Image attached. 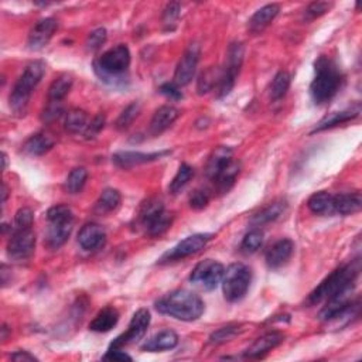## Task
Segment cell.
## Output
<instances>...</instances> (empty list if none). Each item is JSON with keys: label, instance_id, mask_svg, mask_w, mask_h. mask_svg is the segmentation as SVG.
Segmentation results:
<instances>
[{"label": "cell", "instance_id": "cell-50", "mask_svg": "<svg viewBox=\"0 0 362 362\" xmlns=\"http://www.w3.org/2000/svg\"><path fill=\"white\" fill-rule=\"evenodd\" d=\"M104 361H115V362H123V361H132V357L123 352L122 350H108V352L102 358Z\"/></svg>", "mask_w": 362, "mask_h": 362}, {"label": "cell", "instance_id": "cell-15", "mask_svg": "<svg viewBox=\"0 0 362 362\" xmlns=\"http://www.w3.org/2000/svg\"><path fill=\"white\" fill-rule=\"evenodd\" d=\"M58 29V21L54 17H45L36 23V26L29 33L27 45L32 51H38L50 43Z\"/></svg>", "mask_w": 362, "mask_h": 362}, {"label": "cell", "instance_id": "cell-9", "mask_svg": "<svg viewBox=\"0 0 362 362\" xmlns=\"http://www.w3.org/2000/svg\"><path fill=\"white\" fill-rule=\"evenodd\" d=\"M152 315L147 309H139L132 317L129 323V328L126 333L118 335L109 346V350H122L130 344H134L141 341L147 333V328L150 326Z\"/></svg>", "mask_w": 362, "mask_h": 362}, {"label": "cell", "instance_id": "cell-8", "mask_svg": "<svg viewBox=\"0 0 362 362\" xmlns=\"http://www.w3.org/2000/svg\"><path fill=\"white\" fill-rule=\"evenodd\" d=\"M243 62V44L242 43H231L228 51H226L225 67L222 68L221 82L217 88V98L222 99L231 94V90L235 86L237 78L241 73V67Z\"/></svg>", "mask_w": 362, "mask_h": 362}, {"label": "cell", "instance_id": "cell-13", "mask_svg": "<svg viewBox=\"0 0 362 362\" xmlns=\"http://www.w3.org/2000/svg\"><path fill=\"white\" fill-rule=\"evenodd\" d=\"M200 61V45L190 44L189 49L184 51L183 57L180 58L176 73H174V84L181 88L189 85L197 71V65Z\"/></svg>", "mask_w": 362, "mask_h": 362}, {"label": "cell", "instance_id": "cell-27", "mask_svg": "<svg viewBox=\"0 0 362 362\" xmlns=\"http://www.w3.org/2000/svg\"><path fill=\"white\" fill-rule=\"evenodd\" d=\"M362 208V197L359 191L343 193L334 195V214L352 215Z\"/></svg>", "mask_w": 362, "mask_h": 362}, {"label": "cell", "instance_id": "cell-10", "mask_svg": "<svg viewBox=\"0 0 362 362\" xmlns=\"http://www.w3.org/2000/svg\"><path fill=\"white\" fill-rule=\"evenodd\" d=\"M225 267L222 263L214 259L201 261L191 272L190 282L202 290H214L224 278Z\"/></svg>", "mask_w": 362, "mask_h": 362}, {"label": "cell", "instance_id": "cell-48", "mask_svg": "<svg viewBox=\"0 0 362 362\" xmlns=\"http://www.w3.org/2000/svg\"><path fill=\"white\" fill-rule=\"evenodd\" d=\"M105 122H106L105 115H102V113H99V115H97L93 121H90V122L88 123V126H86V129H85V132H84V136H85V138H86V139H93V138H95V136L104 129Z\"/></svg>", "mask_w": 362, "mask_h": 362}, {"label": "cell", "instance_id": "cell-47", "mask_svg": "<svg viewBox=\"0 0 362 362\" xmlns=\"http://www.w3.org/2000/svg\"><path fill=\"white\" fill-rule=\"evenodd\" d=\"M210 204V194L206 190H195L190 195V207L193 210H204Z\"/></svg>", "mask_w": 362, "mask_h": 362}, {"label": "cell", "instance_id": "cell-46", "mask_svg": "<svg viewBox=\"0 0 362 362\" xmlns=\"http://www.w3.org/2000/svg\"><path fill=\"white\" fill-rule=\"evenodd\" d=\"M62 102H47V106L44 108L41 113V121L44 123H51L62 115Z\"/></svg>", "mask_w": 362, "mask_h": 362}, {"label": "cell", "instance_id": "cell-30", "mask_svg": "<svg viewBox=\"0 0 362 362\" xmlns=\"http://www.w3.org/2000/svg\"><path fill=\"white\" fill-rule=\"evenodd\" d=\"M307 207L315 215H334V195L327 191L314 193L307 201Z\"/></svg>", "mask_w": 362, "mask_h": 362}, {"label": "cell", "instance_id": "cell-22", "mask_svg": "<svg viewBox=\"0 0 362 362\" xmlns=\"http://www.w3.org/2000/svg\"><path fill=\"white\" fill-rule=\"evenodd\" d=\"M56 146L54 136L49 132H38L32 134L30 138L23 145V152L27 156L38 157L45 153H49Z\"/></svg>", "mask_w": 362, "mask_h": 362}, {"label": "cell", "instance_id": "cell-52", "mask_svg": "<svg viewBox=\"0 0 362 362\" xmlns=\"http://www.w3.org/2000/svg\"><path fill=\"white\" fill-rule=\"evenodd\" d=\"M8 195H9L8 186H6V183H3V184H2V202H3V204L6 202V200H8Z\"/></svg>", "mask_w": 362, "mask_h": 362}, {"label": "cell", "instance_id": "cell-19", "mask_svg": "<svg viewBox=\"0 0 362 362\" xmlns=\"http://www.w3.org/2000/svg\"><path fill=\"white\" fill-rule=\"evenodd\" d=\"M279 12H280V6L276 3H270V5L261 8L258 12L254 13L251 19H249L248 32L254 36L262 34L272 25V23H274Z\"/></svg>", "mask_w": 362, "mask_h": 362}, {"label": "cell", "instance_id": "cell-41", "mask_svg": "<svg viewBox=\"0 0 362 362\" xmlns=\"http://www.w3.org/2000/svg\"><path fill=\"white\" fill-rule=\"evenodd\" d=\"M108 38V33L104 27H99L94 32H90L86 37V41H85V45H86V50L88 51H98L102 45L105 44Z\"/></svg>", "mask_w": 362, "mask_h": 362}, {"label": "cell", "instance_id": "cell-16", "mask_svg": "<svg viewBox=\"0 0 362 362\" xmlns=\"http://www.w3.org/2000/svg\"><path fill=\"white\" fill-rule=\"evenodd\" d=\"M106 242V232L99 224L88 222L78 232V243L88 252H94L101 249Z\"/></svg>", "mask_w": 362, "mask_h": 362}, {"label": "cell", "instance_id": "cell-18", "mask_svg": "<svg viewBox=\"0 0 362 362\" xmlns=\"http://www.w3.org/2000/svg\"><path fill=\"white\" fill-rule=\"evenodd\" d=\"M283 341H285V335L279 331L266 333L265 335L259 337L256 341L245 351V358H251V359L263 358L267 352L279 347Z\"/></svg>", "mask_w": 362, "mask_h": 362}, {"label": "cell", "instance_id": "cell-38", "mask_svg": "<svg viewBox=\"0 0 362 362\" xmlns=\"http://www.w3.org/2000/svg\"><path fill=\"white\" fill-rule=\"evenodd\" d=\"M86 180H88L86 169L77 167L70 174H68L67 181H65V189L70 194H78L85 187Z\"/></svg>", "mask_w": 362, "mask_h": 362}, {"label": "cell", "instance_id": "cell-37", "mask_svg": "<svg viewBox=\"0 0 362 362\" xmlns=\"http://www.w3.org/2000/svg\"><path fill=\"white\" fill-rule=\"evenodd\" d=\"M262 245H263V232L261 231V228H254L243 237L241 242V252L245 255H252L259 251Z\"/></svg>", "mask_w": 362, "mask_h": 362}, {"label": "cell", "instance_id": "cell-32", "mask_svg": "<svg viewBox=\"0 0 362 362\" xmlns=\"http://www.w3.org/2000/svg\"><path fill=\"white\" fill-rule=\"evenodd\" d=\"M122 202V195L117 189H105L99 195L95 210L98 214H109L115 211Z\"/></svg>", "mask_w": 362, "mask_h": 362}, {"label": "cell", "instance_id": "cell-29", "mask_svg": "<svg viewBox=\"0 0 362 362\" xmlns=\"http://www.w3.org/2000/svg\"><path fill=\"white\" fill-rule=\"evenodd\" d=\"M118 322H119V311L115 307L108 306L102 309L95 315V319L90 322L89 330L94 333H108L118 324Z\"/></svg>", "mask_w": 362, "mask_h": 362}, {"label": "cell", "instance_id": "cell-33", "mask_svg": "<svg viewBox=\"0 0 362 362\" xmlns=\"http://www.w3.org/2000/svg\"><path fill=\"white\" fill-rule=\"evenodd\" d=\"M221 77H222V68H215L211 67L208 68L207 71H204L197 82V90L200 95H206L211 90H217L219 82H221Z\"/></svg>", "mask_w": 362, "mask_h": 362}, {"label": "cell", "instance_id": "cell-39", "mask_svg": "<svg viewBox=\"0 0 362 362\" xmlns=\"http://www.w3.org/2000/svg\"><path fill=\"white\" fill-rule=\"evenodd\" d=\"M141 109H142V106H141L139 102H136V101H134V102L129 104V105L122 110V113H121L119 118H118V121H117V129H119V130H125V129H128V128L134 122V119L139 117Z\"/></svg>", "mask_w": 362, "mask_h": 362}, {"label": "cell", "instance_id": "cell-1", "mask_svg": "<svg viewBox=\"0 0 362 362\" xmlns=\"http://www.w3.org/2000/svg\"><path fill=\"white\" fill-rule=\"evenodd\" d=\"M359 259L335 269L319 286H317L306 300L307 306H315L330 300H348L359 276Z\"/></svg>", "mask_w": 362, "mask_h": 362}, {"label": "cell", "instance_id": "cell-4", "mask_svg": "<svg viewBox=\"0 0 362 362\" xmlns=\"http://www.w3.org/2000/svg\"><path fill=\"white\" fill-rule=\"evenodd\" d=\"M314 80L310 85V95L315 105L330 102L341 88L343 74L337 62L327 56H320L314 62Z\"/></svg>", "mask_w": 362, "mask_h": 362}, {"label": "cell", "instance_id": "cell-34", "mask_svg": "<svg viewBox=\"0 0 362 362\" xmlns=\"http://www.w3.org/2000/svg\"><path fill=\"white\" fill-rule=\"evenodd\" d=\"M88 115L86 112L82 109H71L65 115L64 128L67 132L70 133H84L88 126Z\"/></svg>", "mask_w": 362, "mask_h": 362}, {"label": "cell", "instance_id": "cell-31", "mask_svg": "<svg viewBox=\"0 0 362 362\" xmlns=\"http://www.w3.org/2000/svg\"><path fill=\"white\" fill-rule=\"evenodd\" d=\"M73 84H74V78L71 75L61 74L60 77H57L49 88V95H47L49 102H62L65 97L70 94Z\"/></svg>", "mask_w": 362, "mask_h": 362}, {"label": "cell", "instance_id": "cell-5", "mask_svg": "<svg viewBox=\"0 0 362 362\" xmlns=\"http://www.w3.org/2000/svg\"><path fill=\"white\" fill-rule=\"evenodd\" d=\"M45 74V62L33 61L26 67V70L16 81L12 93L9 95V105L16 117H25L33 90L40 84Z\"/></svg>", "mask_w": 362, "mask_h": 362}, {"label": "cell", "instance_id": "cell-42", "mask_svg": "<svg viewBox=\"0 0 362 362\" xmlns=\"http://www.w3.org/2000/svg\"><path fill=\"white\" fill-rule=\"evenodd\" d=\"M34 224V213L29 207L20 208L14 215L16 230H30Z\"/></svg>", "mask_w": 362, "mask_h": 362}, {"label": "cell", "instance_id": "cell-40", "mask_svg": "<svg viewBox=\"0 0 362 362\" xmlns=\"http://www.w3.org/2000/svg\"><path fill=\"white\" fill-rule=\"evenodd\" d=\"M171 224H173V214L171 213H169V211H165L163 214H162V217L160 218H158L152 226H150V228H149V231L146 232L149 237H160V235H163L165 232H167L169 230H170V226H171Z\"/></svg>", "mask_w": 362, "mask_h": 362}, {"label": "cell", "instance_id": "cell-35", "mask_svg": "<svg viewBox=\"0 0 362 362\" xmlns=\"http://www.w3.org/2000/svg\"><path fill=\"white\" fill-rule=\"evenodd\" d=\"M194 169L190 166V165H187V163H183V165H181L180 167H178V171H177V174L174 176V178H173V181H171V183H170V186H169V190H170V193L173 194V195H177L178 193H181V191H183L184 189H186V186L190 183V181H191V178L194 177Z\"/></svg>", "mask_w": 362, "mask_h": 362}, {"label": "cell", "instance_id": "cell-28", "mask_svg": "<svg viewBox=\"0 0 362 362\" xmlns=\"http://www.w3.org/2000/svg\"><path fill=\"white\" fill-rule=\"evenodd\" d=\"M241 173V163L237 162V160H232L230 162V165L226 166L218 176L217 178L213 181V183L215 184V189L219 194H225L228 193L237 183V178Z\"/></svg>", "mask_w": 362, "mask_h": 362}, {"label": "cell", "instance_id": "cell-6", "mask_svg": "<svg viewBox=\"0 0 362 362\" xmlns=\"http://www.w3.org/2000/svg\"><path fill=\"white\" fill-rule=\"evenodd\" d=\"M49 230L45 234L44 243L50 251H57L70 238L74 228V214L70 207L54 206L47 211Z\"/></svg>", "mask_w": 362, "mask_h": 362}, {"label": "cell", "instance_id": "cell-2", "mask_svg": "<svg viewBox=\"0 0 362 362\" xmlns=\"http://www.w3.org/2000/svg\"><path fill=\"white\" fill-rule=\"evenodd\" d=\"M130 51L125 44H118L105 51L101 57L94 61V71L105 84L121 88L129 82V67H130Z\"/></svg>", "mask_w": 362, "mask_h": 362}, {"label": "cell", "instance_id": "cell-36", "mask_svg": "<svg viewBox=\"0 0 362 362\" xmlns=\"http://www.w3.org/2000/svg\"><path fill=\"white\" fill-rule=\"evenodd\" d=\"M290 74L287 71H279L270 84V98L274 101H280L287 94L290 88Z\"/></svg>", "mask_w": 362, "mask_h": 362}, {"label": "cell", "instance_id": "cell-45", "mask_svg": "<svg viewBox=\"0 0 362 362\" xmlns=\"http://www.w3.org/2000/svg\"><path fill=\"white\" fill-rule=\"evenodd\" d=\"M180 17V3H169L163 12V26L166 30H174Z\"/></svg>", "mask_w": 362, "mask_h": 362}, {"label": "cell", "instance_id": "cell-25", "mask_svg": "<svg viewBox=\"0 0 362 362\" xmlns=\"http://www.w3.org/2000/svg\"><path fill=\"white\" fill-rule=\"evenodd\" d=\"M286 210H287V201L280 198V200L270 202L267 207H265L258 214H255L249 222H251L254 228H261V226L266 224L275 222L276 219H279L286 213Z\"/></svg>", "mask_w": 362, "mask_h": 362}, {"label": "cell", "instance_id": "cell-11", "mask_svg": "<svg viewBox=\"0 0 362 362\" xmlns=\"http://www.w3.org/2000/svg\"><path fill=\"white\" fill-rule=\"evenodd\" d=\"M213 237H214L213 234H194L191 237H187L186 239L180 241L174 248H171L169 252H166L158 262L170 263L195 255L201 251V249L207 246V243L213 239Z\"/></svg>", "mask_w": 362, "mask_h": 362}, {"label": "cell", "instance_id": "cell-44", "mask_svg": "<svg viewBox=\"0 0 362 362\" xmlns=\"http://www.w3.org/2000/svg\"><path fill=\"white\" fill-rule=\"evenodd\" d=\"M331 8H333V3H328V2H314V3H310L306 8V10H304V20L306 21H311V20L319 19L323 14H326Z\"/></svg>", "mask_w": 362, "mask_h": 362}, {"label": "cell", "instance_id": "cell-21", "mask_svg": "<svg viewBox=\"0 0 362 362\" xmlns=\"http://www.w3.org/2000/svg\"><path fill=\"white\" fill-rule=\"evenodd\" d=\"M178 344V335L173 330H162L156 333L153 337L146 339V343L142 346V351L145 352H163L176 348Z\"/></svg>", "mask_w": 362, "mask_h": 362}, {"label": "cell", "instance_id": "cell-49", "mask_svg": "<svg viewBox=\"0 0 362 362\" xmlns=\"http://www.w3.org/2000/svg\"><path fill=\"white\" fill-rule=\"evenodd\" d=\"M160 93L163 95H166L167 98H170L171 101H178V99H183V94H181L180 88L174 84V82H167L163 84L160 86Z\"/></svg>", "mask_w": 362, "mask_h": 362}, {"label": "cell", "instance_id": "cell-43", "mask_svg": "<svg viewBox=\"0 0 362 362\" xmlns=\"http://www.w3.org/2000/svg\"><path fill=\"white\" fill-rule=\"evenodd\" d=\"M239 326L238 324H228L225 327H221L218 331H215L211 337H210V343L211 344H222L230 341L232 337H235L238 334Z\"/></svg>", "mask_w": 362, "mask_h": 362}, {"label": "cell", "instance_id": "cell-26", "mask_svg": "<svg viewBox=\"0 0 362 362\" xmlns=\"http://www.w3.org/2000/svg\"><path fill=\"white\" fill-rule=\"evenodd\" d=\"M359 112H361L359 105H355V106H352V108L346 109V110H341V112L330 113V115H327L326 118H323L319 123L315 125V128L311 130V133L323 132V130H327V129L335 128V126H338V125L347 123V122H350V121L358 118V117H359Z\"/></svg>", "mask_w": 362, "mask_h": 362}, {"label": "cell", "instance_id": "cell-20", "mask_svg": "<svg viewBox=\"0 0 362 362\" xmlns=\"http://www.w3.org/2000/svg\"><path fill=\"white\" fill-rule=\"evenodd\" d=\"M180 117L178 109L170 105L160 106L150 121L149 125V133L152 136H160L163 132H166Z\"/></svg>", "mask_w": 362, "mask_h": 362}, {"label": "cell", "instance_id": "cell-7", "mask_svg": "<svg viewBox=\"0 0 362 362\" xmlns=\"http://www.w3.org/2000/svg\"><path fill=\"white\" fill-rule=\"evenodd\" d=\"M221 283L224 298L231 303L239 302L246 296L249 286L252 283V270L241 262L231 263L225 269Z\"/></svg>", "mask_w": 362, "mask_h": 362}, {"label": "cell", "instance_id": "cell-51", "mask_svg": "<svg viewBox=\"0 0 362 362\" xmlns=\"http://www.w3.org/2000/svg\"><path fill=\"white\" fill-rule=\"evenodd\" d=\"M13 361H38L33 354L27 352V351H16L12 357H10Z\"/></svg>", "mask_w": 362, "mask_h": 362}, {"label": "cell", "instance_id": "cell-12", "mask_svg": "<svg viewBox=\"0 0 362 362\" xmlns=\"http://www.w3.org/2000/svg\"><path fill=\"white\" fill-rule=\"evenodd\" d=\"M36 249V234L33 230H14L8 242V256L16 262L29 261Z\"/></svg>", "mask_w": 362, "mask_h": 362}, {"label": "cell", "instance_id": "cell-23", "mask_svg": "<svg viewBox=\"0 0 362 362\" xmlns=\"http://www.w3.org/2000/svg\"><path fill=\"white\" fill-rule=\"evenodd\" d=\"M232 154L234 150L226 146H219L211 153L206 166V176L210 181H214L217 176L230 165V162L232 160Z\"/></svg>", "mask_w": 362, "mask_h": 362}, {"label": "cell", "instance_id": "cell-17", "mask_svg": "<svg viewBox=\"0 0 362 362\" xmlns=\"http://www.w3.org/2000/svg\"><path fill=\"white\" fill-rule=\"evenodd\" d=\"M294 252V242L289 238L279 239L272 245L266 252V265L270 269H279L285 266Z\"/></svg>", "mask_w": 362, "mask_h": 362}, {"label": "cell", "instance_id": "cell-53", "mask_svg": "<svg viewBox=\"0 0 362 362\" xmlns=\"http://www.w3.org/2000/svg\"><path fill=\"white\" fill-rule=\"evenodd\" d=\"M8 167V154L3 153V169Z\"/></svg>", "mask_w": 362, "mask_h": 362}, {"label": "cell", "instance_id": "cell-3", "mask_svg": "<svg viewBox=\"0 0 362 362\" xmlns=\"http://www.w3.org/2000/svg\"><path fill=\"white\" fill-rule=\"evenodd\" d=\"M154 307L158 313L174 317L177 320L195 322L202 315L206 304L198 294L190 290L178 289L165 294L154 303Z\"/></svg>", "mask_w": 362, "mask_h": 362}, {"label": "cell", "instance_id": "cell-24", "mask_svg": "<svg viewBox=\"0 0 362 362\" xmlns=\"http://www.w3.org/2000/svg\"><path fill=\"white\" fill-rule=\"evenodd\" d=\"M166 211V207H165V204L162 200H158V198H150L147 200L139 214H138V225L141 226V228L145 230V232L149 231L150 226L162 217V214Z\"/></svg>", "mask_w": 362, "mask_h": 362}, {"label": "cell", "instance_id": "cell-14", "mask_svg": "<svg viewBox=\"0 0 362 362\" xmlns=\"http://www.w3.org/2000/svg\"><path fill=\"white\" fill-rule=\"evenodd\" d=\"M170 154V150L154 152V153H142V152H118L112 156V162L119 169L129 170L142 165H147L156 160H160L162 157Z\"/></svg>", "mask_w": 362, "mask_h": 362}]
</instances>
